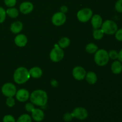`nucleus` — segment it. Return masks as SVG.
<instances>
[{
    "label": "nucleus",
    "instance_id": "1",
    "mask_svg": "<svg viewBox=\"0 0 122 122\" xmlns=\"http://www.w3.org/2000/svg\"><path fill=\"white\" fill-rule=\"evenodd\" d=\"M30 102L34 105L39 107L46 106L48 102V95L46 92L42 89H37L30 94Z\"/></svg>",
    "mask_w": 122,
    "mask_h": 122
},
{
    "label": "nucleus",
    "instance_id": "32",
    "mask_svg": "<svg viewBox=\"0 0 122 122\" xmlns=\"http://www.w3.org/2000/svg\"><path fill=\"white\" fill-rule=\"evenodd\" d=\"M4 4L8 8L10 7H14L15 5L17 0H4Z\"/></svg>",
    "mask_w": 122,
    "mask_h": 122
},
{
    "label": "nucleus",
    "instance_id": "15",
    "mask_svg": "<svg viewBox=\"0 0 122 122\" xmlns=\"http://www.w3.org/2000/svg\"><path fill=\"white\" fill-rule=\"evenodd\" d=\"M91 25L94 29L101 28L103 21L101 16L99 14H95L91 18Z\"/></svg>",
    "mask_w": 122,
    "mask_h": 122
},
{
    "label": "nucleus",
    "instance_id": "34",
    "mask_svg": "<svg viewBox=\"0 0 122 122\" xmlns=\"http://www.w3.org/2000/svg\"><path fill=\"white\" fill-rule=\"evenodd\" d=\"M60 12H61V13L66 14L68 11V8L67 6L62 5L60 7Z\"/></svg>",
    "mask_w": 122,
    "mask_h": 122
},
{
    "label": "nucleus",
    "instance_id": "19",
    "mask_svg": "<svg viewBox=\"0 0 122 122\" xmlns=\"http://www.w3.org/2000/svg\"><path fill=\"white\" fill-rule=\"evenodd\" d=\"M85 79L86 82L90 85H94L97 82L98 77L96 73L93 71H89L86 73L85 76Z\"/></svg>",
    "mask_w": 122,
    "mask_h": 122
},
{
    "label": "nucleus",
    "instance_id": "11",
    "mask_svg": "<svg viewBox=\"0 0 122 122\" xmlns=\"http://www.w3.org/2000/svg\"><path fill=\"white\" fill-rule=\"evenodd\" d=\"M15 96L17 100L20 102H26L29 99L30 93L27 89H20L17 91Z\"/></svg>",
    "mask_w": 122,
    "mask_h": 122
},
{
    "label": "nucleus",
    "instance_id": "16",
    "mask_svg": "<svg viewBox=\"0 0 122 122\" xmlns=\"http://www.w3.org/2000/svg\"><path fill=\"white\" fill-rule=\"evenodd\" d=\"M23 28V25L20 21H14L11 25L10 30L14 34H18L21 32Z\"/></svg>",
    "mask_w": 122,
    "mask_h": 122
},
{
    "label": "nucleus",
    "instance_id": "24",
    "mask_svg": "<svg viewBox=\"0 0 122 122\" xmlns=\"http://www.w3.org/2000/svg\"><path fill=\"white\" fill-rule=\"evenodd\" d=\"M16 122H32V119L28 114H23L19 117Z\"/></svg>",
    "mask_w": 122,
    "mask_h": 122
},
{
    "label": "nucleus",
    "instance_id": "26",
    "mask_svg": "<svg viewBox=\"0 0 122 122\" xmlns=\"http://www.w3.org/2000/svg\"><path fill=\"white\" fill-rule=\"evenodd\" d=\"M108 56H109V58H111L112 60H116V59H117L118 58V52L116 50H110L109 52H108Z\"/></svg>",
    "mask_w": 122,
    "mask_h": 122
},
{
    "label": "nucleus",
    "instance_id": "28",
    "mask_svg": "<svg viewBox=\"0 0 122 122\" xmlns=\"http://www.w3.org/2000/svg\"><path fill=\"white\" fill-rule=\"evenodd\" d=\"M74 118L73 116L71 113H66L65 114L63 115V120L66 122H70L73 120Z\"/></svg>",
    "mask_w": 122,
    "mask_h": 122
},
{
    "label": "nucleus",
    "instance_id": "3",
    "mask_svg": "<svg viewBox=\"0 0 122 122\" xmlns=\"http://www.w3.org/2000/svg\"><path fill=\"white\" fill-rule=\"evenodd\" d=\"M109 60L108 52L104 49L98 50L94 55V61L99 66H106L108 64Z\"/></svg>",
    "mask_w": 122,
    "mask_h": 122
},
{
    "label": "nucleus",
    "instance_id": "35",
    "mask_svg": "<svg viewBox=\"0 0 122 122\" xmlns=\"http://www.w3.org/2000/svg\"><path fill=\"white\" fill-rule=\"evenodd\" d=\"M51 85L52 87H54V88H56V87L58 86V82L56 81V80L52 79V81H51Z\"/></svg>",
    "mask_w": 122,
    "mask_h": 122
},
{
    "label": "nucleus",
    "instance_id": "5",
    "mask_svg": "<svg viewBox=\"0 0 122 122\" xmlns=\"http://www.w3.org/2000/svg\"><path fill=\"white\" fill-rule=\"evenodd\" d=\"M64 52L63 49L61 48L58 44L54 45V47L50 53V58L52 61L58 63L63 59Z\"/></svg>",
    "mask_w": 122,
    "mask_h": 122
},
{
    "label": "nucleus",
    "instance_id": "36",
    "mask_svg": "<svg viewBox=\"0 0 122 122\" xmlns=\"http://www.w3.org/2000/svg\"><path fill=\"white\" fill-rule=\"evenodd\" d=\"M118 60L120 61L122 63V48L120 50L119 52H118Z\"/></svg>",
    "mask_w": 122,
    "mask_h": 122
},
{
    "label": "nucleus",
    "instance_id": "21",
    "mask_svg": "<svg viewBox=\"0 0 122 122\" xmlns=\"http://www.w3.org/2000/svg\"><path fill=\"white\" fill-rule=\"evenodd\" d=\"M58 45L61 48H66L70 45V39L67 37H63L60 39Z\"/></svg>",
    "mask_w": 122,
    "mask_h": 122
},
{
    "label": "nucleus",
    "instance_id": "12",
    "mask_svg": "<svg viewBox=\"0 0 122 122\" xmlns=\"http://www.w3.org/2000/svg\"><path fill=\"white\" fill-rule=\"evenodd\" d=\"M33 4L29 1H25L20 4L19 6V11L23 14H30L33 10Z\"/></svg>",
    "mask_w": 122,
    "mask_h": 122
},
{
    "label": "nucleus",
    "instance_id": "2",
    "mask_svg": "<svg viewBox=\"0 0 122 122\" xmlns=\"http://www.w3.org/2000/svg\"><path fill=\"white\" fill-rule=\"evenodd\" d=\"M30 77L29 70L24 67H18L13 74V79L17 84L21 85L25 83Z\"/></svg>",
    "mask_w": 122,
    "mask_h": 122
},
{
    "label": "nucleus",
    "instance_id": "7",
    "mask_svg": "<svg viewBox=\"0 0 122 122\" xmlns=\"http://www.w3.org/2000/svg\"><path fill=\"white\" fill-rule=\"evenodd\" d=\"M16 92L17 89L13 83L10 82L4 83L1 88V92L7 97H13L15 96Z\"/></svg>",
    "mask_w": 122,
    "mask_h": 122
},
{
    "label": "nucleus",
    "instance_id": "27",
    "mask_svg": "<svg viewBox=\"0 0 122 122\" xmlns=\"http://www.w3.org/2000/svg\"><path fill=\"white\" fill-rule=\"evenodd\" d=\"M2 122H16V120L12 115L7 114L4 116L2 119Z\"/></svg>",
    "mask_w": 122,
    "mask_h": 122
},
{
    "label": "nucleus",
    "instance_id": "17",
    "mask_svg": "<svg viewBox=\"0 0 122 122\" xmlns=\"http://www.w3.org/2000/svg\"><path fill=\"white\" fill-rule=\"evenodd\" d=\"M111 70L114 75H119L122 72V63L119 60L114 61L111 66Z\"/></svg>",
    "mask_w": 122,
    "mask_h": 122
},
{
    "label": "nucleus",
    "instance_id": "10",
    "mask_svg": "<svg viewBox=\"0 0 122 122\" xmlns=\"http://www.w3.org/2000/svg\"><path fill=\"white\" fill-rule=\"evenodd\" d=\"M86 70L83 67L77 66L75 67L72 70V75L74 78L79 81H82L85 79L86 76Z\"/></svg>",
    "mask_w": 122,
    "mask_h": 122
},
{
    "label": "nucleus",
    "instance_id": "30",
    "mask_svg": "<svg viewBox=\"0 0 122 122\" xmlns=\"http://www.w3.org/2000/svg\"><path fill=\"white\" fill-rule=\"evenodd\" d=\"M6 105L9 107H13L15 106V101L13 97H7L5 101Z\"/></svg>",
    "mask_w": 122,
    "mask_h": 122
},
{
    "label": "nucleus",
    "instance_id": "18",
    "mask_svg": "<svg viewBox=\"0 0 122 122\" xmlns=\"http://www.w3.org/2000/svg\"><path fill=\"white\" fill-rule=\"evenodd\" d=\"M29 72L30 77L35 79L40 78L43 74L42 70L39 67H33L31 68L29 70Z\"/></svg>",
    "mask_w": 122,
    "mask_h": 122
},
{
    "label": "nucleus",
    "instance_id": "33",
    "mask_svg": "<svg viewBox=\"0 0 122 122\" xmlns=\"http://www.w3.org/2000/svg\"><path fill=\"white\" fill-rule=\"evenodd\" d=\"M114 35H115V38L118 41H122V28L117 29Z\"/></svg>",
    "mask_w": 122,
    "mask_h": 122
},
{
    "label": "nucleus",
    "instance_id": "31",
    "mask_svg": "<svg viewBox=\"0 0 122 122\" xmlns=\"http://www.w3.org/2000/svg\"><path fill=\"white\" fill-rule=\"evenodd\" d=\"M115 10L117 12L122 13V0H117L115 4Z\"/></svg>",
    "mask_w": 122,
    "mask_h": 122
},
{
    "label": "nucleus",
    "instance_id": "14",
    "mask_svg": "<svg viewBox=\"0 0 122 122\" xmlns=\"http://www.w3.org/2000/svg\"><path fill=\"white\" fill-rule=\"evenodd\" d=\"M14 43L19 47H24L27 44V38L24 34H18L14 38Z\"/></svg>",
    "mask_w": 122,
    "mask_h": 122
},
{
    "label": "nucleus",
    "instance_id": "6",
    "mask_svg": "<svg viewBox=\"0 0 122 122\" xmlns=\"http://www.w3.org/2000/svg\"><path fill=\"white\" fill-rule=\"evenodd\" d=\"M93 15L92 11L91 8H84L80 10L77 13V18L82 23H86L91 19Z\"/></svg>",
    "mask_w": 122,
    "mask_h": 122
},
{
    "label": "nucleus",
    "instance_id": "8",
    "mask_svg": "<svg viewBox=\"0 0 122 122\" xmlns=\"http://www.w3.org/2000/svg\"><path fill=\"white\" fill-rule=\"evenodd\" d=\"M51 21L54 26H60L64 25L66 21V15L61 12L54 13L51 18Z\"/></svg>",
    "mask_w": 122,
    "mask_h": 122
},
{
    "label": "nucleus",
    "instance_id": "22",
    "mask_svg": "<svg viewBox=\"0 0 122 122\" xmlns=\"http://www.w3.org/2000/svg\"><path fill=\"white\" fill-rule=\"evenodd\" d=\"M98 50V47L96 44L94 43H89L87 44L85 46V50L88 53L91 54H95Z\"/></svg>",
    "mask_w": 122,
    "mask_h": 122
},
{
    "label": "nucleus",
    "instance_id": "29",
    "mask_svg": "<svg viewBox=\"0 0 122 122\" xmlns=\"http://www.w3.org/2000/svg\"><path fill=\"white\" fill-rule=\"evenodd\" d=\"M25 110H26V112H29V113H32L35 108V105L30 102H27V103H26V104H25Z\"/></svg>",
    "mask_w": 122,
    "mask_h": 122
},
{
    "label": "nucleus",
    "instance_id": "13",
    "mask_svg": "<svg viewBox=\"0 0 122 122\" xmlns=\"http://www.w3.org/2000/svg\"><path fill=\"white\" fill-rule=\"evenodd\" d=\"M31 117L36 122H41L44 120L45 117V114L43 110L40 108H35L32 112Z\"/></svg>",
    "mask_w": 122,
    "mask_h": 122
},
{
    "label": "nucleus",
    "instance_id": "20",
    "mask_svg": "<svg viewBox=\"0 0 122 122\" xmlns=\"http://www.w3.org/2000/svg\"><path fill=\"white\" fill-rule=\"evenodd\" d=\"M6 14L10 17L15 19L17 17L19 14V11L15 7H10L6 10Z\"/></svg>",
    "mask_w": 122,
    "mask_h": 122
},
{
    "label": "nucleus",
    "instance_id": "23",
    "mask_svg": "<svg viewBox=\"0 0 122 122\" xmlns=\"http://www.w3.org/2000/svg\"><path fill=\"white\" fill-rule=\"evenodd\" d=\"M93 37L96 40H100L102 39L104 37V33L102 31V30L100 29H94L93 31Z\"/></svg>",
    "mask_w": 122,
    "mask_h": 122
},
{
    "label": "nucleus",
    "instance_id": "9",
    "mask_svg": "<svg viewBox=\"0 0 122 122\" xmlns=\"http://www.w3.org/2000/svg\"><path fill=\"white\" fill-rule=\"evenodd\" d=\"M71 113L74 118H76L80 120H85L88 116V110L84 107H78L74 108Z\"/></svg>",
    "mask_w": 122,
    "mask_h": 122
},
{
    "label": "nucleus",
    "instance_id": "25",
    "mask_svg": "<svg viewBox=\"0 0 122 122\" xmlns=\"http://www.w3.org/2000/svg\"><path fill=\"white\" fill-rule=\"evenodd\" d=\"M6 10L2 7H0V24L4 23L6 19Z\"/></svg>",
    "mask_w": 122,
    "mask_h": 122
},
{
    "label": "nucleus",
    "instance_id": "4",
    "mask_svg": "<svg viewBox=\"0 0 122 122\" xmlns=\"http://www.w3.org/2000/svg\"><path fill=\"white\" fill-rule=\"evenodd\" d=\"M101 29L104 34L114 35L118 29V26L115 21L111 20H107L102 22Z\"/></svg>",
    "mask_w": 122,
    "mask_h": 122
}]
</instances>
